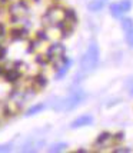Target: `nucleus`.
<instances>
[{"mask_svg": "<svg viewBox=\"0 0 133 153\" xmlns=\"http://www.w3.org/2000/svg\"><path fill=\"white\" fill-rule=\"evenodd\" d=\"M100 59V52H99V46L96 43H92L90 46L87 47L86 53L83 54V57L80 60V66L82 70H93L94 67L97 66Z\"/></svg>", "mask_w": 133, "mask_h": 153, "instance_id": "1", "label": "nucleus"}, {"mask_svg": "<svg viewBox=\"0 0 133 153\" xmlns=\"http://www.w3.org/2000/svg\"><path fill=\"white\" fill-rule=\"evenodd\" d=\"M85 97H86V93H85L83 90H76V92L72 93V96H70L69 99L63 100V102H59V105H54V109H57V110H60V109L72 110V109H74Z\"/></svg>", "mask_w": 133, "mask_h": 153, "instance_id": "2", "label": "nucleus"}, {"mask_svg": "<svg viewBox=\"0 0 133 153\" xmlns=\"http://www.w3.org/2000/svg\"><path fill=\"white\" fill-rule=\"evenodd\" d=\"M65 16H66V12L63 9H60V7H52L47 12L46 16L43 17V22L46 23L47 26H56V25H59V23H62L65 20Z\"/></svg>", "mask_w": 133, "mask_h": 153, "instance_id": "3", "label": "nucleus"}, {"mask_svg": "<svg viewBox=\"0 0 133 153\" xmlns=\"http://www.w3.org/2000/svg\"><path fill=\"white\" fill-rule=\"evenodd\" d=\"M65 56V47L56 43V45H52L49 47V52H47V57L49 60H53V59H63Z\"/></svg>", "mask_w": 133, "mask_h": 153, "instance_id": "4", "label": "nucleus"}, {"mask_svg": "<svg viewBox=\"0 0 133 153\" xmlns=\"http://www.w3.org/2000/svg\"><path fill=\"white\" fill-rule=\"evenodd\" d=\"M27 13V7L25 3H22V1H19V3H16V4H13V6L10 7V14L13 16V17H22L23 14Z\"/></svg>", "mask_w": 133, "mask_h": 153, "instance_id": "5", "label": "nucleus"}, {"mask_svg": "<svg viewBox=\"0 0 133 153\" xmlns=\"http://www.w3.org/2000/svg\"><path fill=\"white\" fill-rule=\"evenodd\" d=\"M93 122V117L92 116H89V114H85V116H80L77 119L74 120L73 123L70 125L72 129H76V127H82V126H87V125H90Z\"/></svg>", "mask_w": 133, "mask_h": 153, "instance_id": "6", "label": "nucleus"}, {"mask_svg": "<svg viewBox=\"0 0 133 153\" xmlns=\"http://www.w3.org/2000/svg\"><path fill=\"white\" fill-rule=\"evenodd\" d=\"M4 77H6L7 82H12V83H14V82L20 77V72L12 67V69H9V72H6V73H4Z\"/></svg>", "mask_w": 133, "mask_h": 153, "instance_id": "7", "label": "nucleus"}, {"mask_svg": "<svg viewBox=\"0 0 133 153\" xmlns=\"http://www.w3.org/2000/svg\"><path fill=\"white\" fill-rule=\"evenodd\" d=\"M70 65H72V62L63 57V66H62L59 70H57V73H56V77H57V79H62V77H63V76L67 73V70H69V66H70Z\"/></svg>", "mask_w": 133, "mask_h": 153, "instance_id": "8", "label": "nucleus"}, {"mask_svg": "<svg viewBox=\"0 0 133 153\" xmlns=\"http://www.w3.org/2000/svg\"><path fill=\"white\" fill-rule=\"evenodd\" d=\"M103 4H105V0H93L89 3V9L92 12H99V10H102Z\"/></svg>", "mask_w": 133, "mask_h": 153, "instance_id": "9", "label": "nucleus"}, {"mask_svg": "<svg viewBox=\"0 0 133 153\" xmlns=\"http://www.w3.org/2000/svg\"><path fill=\"white\" fill-rule=\"evenodd\" d=\"M110 142H112V136L109 133H102L99 137H97V143H99V145L102 143V146H106Z\"/></svg>", "mask_w": 133, "mask_h": 153, "instance_id": "10", "label": "nucleus"}, {"mask_svg": "<svg viewBox=\"0 0 133 153\" xmlns=\"http://www.w3.org/2000/svg\"><path fill=\"white\" fill-rule=\"evenodd\" d=\"M45 109V105L43 103H39V105H34V106H32L29 110H27V113H26V116H33V114H36V113H39V112H42Z\"/></svg>", "mask_w": 133, "mask_h": 153, "instance_id": "11", "label": "nucleus"}, {"mask_svg": "<svg viewBox=\"0 0 133 153\" xmlns=\"http://www.w3.org/2000/svg\"><path fill=\"white\" fill-rule=\"evenodd\" d=\"M12 36H13V39H25L27 37V32L25 29H14L12 30Z\"/></svg>", "mask_w": 133, "mask_h": 153, "instance_id": "12", "label": "nucleus"}, {"mask_svg": "<svg viewBox=\"0 0 133 153\" xmlns=\"http://www.w3.org/2000/svg\"><path fill=\"white\" fill-rule=\"evenodd\" d=\"M110 12H112V14H113L114 17H120V16L123 14V10H122V7H120L119 3L112 4V6H110Z\"/></svg>", "mask_w": 133, "mask_h": 153, "instance_id": "13", "label": "nucleus"}, {"mask_svg": "<svg viewBox=\"0 0 133 153\" xmlns=\"http://www.w3.org/2000/svg\"><path fill=\"white\" fill-rule=\"evenodd\" d=\"M122 27H123V30H125V32L133 29V20L132 19H123L122 20Z\"/></svg>", "mask_w": 133, "mask_h": 153, "instance_id": "14", "label": "nucleus"}, {"mask_svg": "<svg viewBox=\"0 0 133 153\" xmlns=\"http://www.w3.org/2000/svg\"><path fill=\"white\" fill-rule=\"evenodd\" d=\"M34 83H36L39 87H45L46 86V83H47V80H46V77H45L43 74H39V76L34 79Z\"/></svg>", "mask_w": 133, "mask_h": 153, "instance_id": "15", "label": "nucleus"}, {"mask_svg": "<svg viewBox=\"0 0 133 153\" xmlns=\"http://www.w3.org/2000/svg\"><path fill=\"white\" fill-rule=\"evenodd\" d=\"M120 7H122V10H123V13L125 12H129L130 10V7H132V1L130 0H123L122 3H119Z\"/></svg>", "mask_w": 133, "mask_h": 153, "instance_id": "16", "label": "nucleus"}, {"mask_svg": "<svg viewBox=\"0 0 133 153\" xmlns=\"http://www.w3.org/2000/svg\"><path fill=\"white\" fill-rule=\"evenodd\" d=\"M67 147L66 143H57V145H54L52 149H50V152H62V150H65Z\"/></svg>", "mask_w": 133, "mask_h": 153, "instance_id": "17", "label": "nucleus"}, {"mask_svg": "<svg viewBox=\"0 0 133 153\" xmlns=\"http://www.w3.org/2000/svg\"><path fill=\"white\" fill-rule=\"evenodd\" d=\"M126 40H127V45L130 47H133V29L126 32Z\"/></svg>", "mask_w": 133, "mask_h": 153, "instance_id": "18", "label": "nucleus"}, {"mask_svg": "<svg viewBox=\"0 0 133 153\" xmlns=\"http://www.w3.org/2000/svg\"><path fill=\"white\" fill-rule=\"evenodd\" d=\"M12 150V145H4V146H0V152H10Z\"/></svg>", "mask_w": 133, "mask_h": 153, "instance_id": "19", "label": "nucleus"}, {"mask_svg": "<svg viewBox=\"0 0 133 153\" xmlns=\"http://www.w3.org/2000/svg\"><path fill=\"white\" fill-rule=\"evenodd\" d=\"M114 153H125V152H130V149H114Z\"/></svg>", "mask_w": 133, "mask_h": 153, "instance_id": "20", "label": "nucleus"}, {"mask_svg": "<svg viewBox=\"0 0 133 153\" xmlns=\"http://www.w3.org/2000/svg\"><path fill=\"white\" fill-rule=\"evenodd\" d=\"M37 36H39V39H42V40H43V39L46 40L47 39V36L45 34V32H39V34H37Z\"/></svg>", "mask_w": 133, "mask_h": 153, "instance_id": "21", "label": "nucleus"}, {"mask_svg": "<svg viewBox=\"0 0 133 153\" xmlns=\"http://www.w3.org/2000/svg\"><path fill=\"white\" fill-rule=\"evenodd\" d=\"M0 33H4V26L0 23Z\"/></svg>", "mask_w": 133, "mask_h": 153, "instance_id": "22", "label": "nucleus"}, {"mask_svg": "<svg viewBox=\"0 0 133 153\" xmlns=\"http://www.w3.org/2000/svg\"><path fill=\"white\" fill-rule=\"evenodd\" d=\"M3 39H4V33H0V43L3 42Z\"/></svg>", "mask_w": 133, "mask_h": 153, "instance_id": "23", "label": "nucleus"}, {"mask_svg": "<svg viewBox=\"0 0 133 153\" xmlns=\"http://www.w3.org/2000/svg\"><path fill=\"white\" fill-rule=\"evenodd\" d=\"M4 73V69H3V66H0V74Z\"/></svg>", "mask_w": 133, "mask_h": 153, "instance_id": "24", "label": "nucleus"}, {"mask_svg": "<svg viewBox=\"0 0 133 153\" xmlns=\"http://www.w3.org/2000/svg\"><path fill=\"white\" fill-rule=\"evenodd\" d=\"M130 94H132V96H133V87H132V90H130Z\"/></svg>", "mask_w": 133, "mask_h": 153, "instance_id": "25", "label": "nucleus"}]
</instances>
